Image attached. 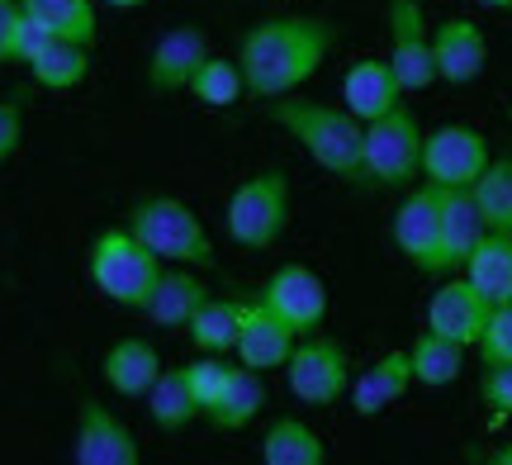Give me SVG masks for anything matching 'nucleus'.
Masks as SVG:
<instances>
[{
  "mask_svg": "<svg viewBox=\"0 0 512 465\" xmlns=\"http://www.w3.org/2000/svg\"><path fill=\"white\" fill-rule=\"evenodd\" d=\"M342 43V29L323 15H271L252 24L238 43V67L247 81V95L256 100H280L299 91L332 48Z\"/></svg>",
  "mask_w": 512,
  "mask_h": 465,
  "instance_id": "1",
  "label": "nucleus"
},
{
  "mask_svg": "<svg viewBox=\"0 0 512 465\" xmlns=\"http://www.w3.org/2000/svg\"><path fill=\"white\" fill-rule=\"evenodd\" d=\"M271 119L290 133L299 148L313 157V167L328 176L361 186V143H366V124L347 110V105H328V100H309V95H280L271 100Z\"/></svg>",
  "mask_w": 512,
  "mask_h": 465,
  "instance_id": "2",
  "label": "nucleus"
},
{
  "mask_svg": "<svg viewBox=\"0 0 512 465\" xmlns=\"http://www.w3.org/2000/svg\"><path fill=\"white\" fill-rule=\"evenodd\" d=\"M166 261L147 247L133 228H105L95 233L91 252H86V276L100 295L119 304V309H138L143 314L157 280H162Z\"/></svg>",
  "mask_w": 512,
  "mask_h": 465,
  "instance_id": "3",
  "label": "nucleus"
},
{
  "mask_svg": "<svg viewBox=\"0 0 512 465\" xmlns=\"http://www.w3.org/2000/svg\"><path fill=\"white\" fill-rule=\"evenodd\" d=\"M422 124L408 105L366 124L361 143V186L356 190H408L422 181Z\"/></svg>",
  "mask_w": 512,
  "mask_h": 465,
  "instance_id": "4",
  "label": "nucleus"
},
{
  "mask_svg": "<svg viewBox=\"0 0 512 465\" xmlns=\"http://www.w3.org/2000/svg\"><path fill=\"white\" fill-rule=\"evenodd\" d=\"M128 228L166 261V266H195V271H209L214 266V238L195 209L176 200V195H147L128 209Z\"/></svg>",
  "mask_w": 512,
  "mask_h": 465,
  "instance_id": "5",
  "label": "nucleus"
},
{
  "mask_svg": "<svg viewBox=\"0 0 512 465\" xmlns=\"http://www.w3.org/2000/svg\"><path fill=\"white\" fill-rule=\"evenodd\" d=\"M223 228L247 252L275 247V242L285 238V228H290V176L280 167H266V171H256V176H247L228 195Z\"/></svg>",
  "mask_w": 512,
  "mask_h": 465,
  "instance_id": "6",
  "label": "nucleus"
},
{
  "mask_svg": "<svg viewBox=\"0 0 512 465\" xmlns=\"http://www.w3.org/2000/svg\"><path fill=\"white\" fill-rule=\"evenodd\" d=\"M285 385L299 404L309 409H332L351 390V352L332 333H299L294 352L285 361Z\"/></svg>",
  "mask_w": 512,
  "mask_h": 465,
  "instance_id": "7",
  "label": "nucleus"
},
{
  "mask_svg": "<svg viewBox=\"0 0 512 465\" xmlns=\"http://www.w3.org/2000/svg\"><path fill=\"white\" fill-rule=\"evenodd\" d=\"M394 247H399L408 266L422 271V276H446V247H441V190L432 181H418V186L403 190L399 209H394Z\"/></svg>",
  "mask_w": 512,
  "mask_h": 465,
  "instance_id": "8",
  "label": "nucleus"
},
{
  "mask_svg": "<svg viewBox=\"0 0 512 465\" xmlns=\"http://www.w3.org/2000/svg\"><path fill=\"white\" fill-rule=\"evenodd\" d=\"M489 162H494L489 138L470 124H441L422 138V181H432L441 190L475 186Z\"/></svg>",
  "mask_w": 512,
  "mask_h": 465,
  "instance_id": "9",
  "label": "nucleus"
},
{
  "mask_svg": "<svg viewBox=\"0 0 512 465\" xmlns=\"http://www.w3.org/2000/svg\"><path fill=\"white\" fill-rule=\"evenodd\" d=\"M384 24H389V67L399 72L403 91H427V86H437L432 24H427L422 0H384Z\"/></svg>",
  "mask_w": 512,
  "mask_h": 465,
  "instance_id": "10",
  "label": "nucleus"
},
{
  "mask_svg": "<svg viewBox=\"0 0 512 465\" xmlns=\"http://www.w3.org/2000/svg\"><path fill=\"white\" fill-rule=\"evenodd\" d=\"M256 299L271 309L280 323H290L294 333H313V328H323V318H328V285L318 271L309 266H275L266 285L256 290Z\"/></svg>",
  "mask_w": 512,
  "mask_h": 465,
  "instance_id": "11",
  "label": "nucleus"
},
{
  "mask_svg": "<svg viewBox=\"0 0 512 465\" xmlns=\"http://www.w3.org/2000/svg\"><path fill=\"white\" fill-rule=\"evenodd\" d=\"M76 465H138L143 447L119 413H110L100 399H81L76 409V437H72Z\"/></svg>",
  "mask_w": 512,
  "mask_h": 465,
  "instance_id": "12",
  "label": "nucleus"
},
{
  "mask_svg": "<svg viewBox=\"0 0 512 465\" xmlns=\"http://www.w3.org/2000/svg\"><path fill=\"white\" fill-rule=\"evenodd\" d=\"M432 62H437V81L446 86H470L489 67V38L475 19L451 15L432 29Z\"/></svg>",
  "mask_w": 512,
  "mask_h": 465,
  "instance_id": "13",
  "label": "nucleus"
},
{
  "mask_svg": "<svg viewBox=\"0 0 512 465\" xmlns=\"http://www.w3.org/2000/svg\"><path fill=\"white\" fill-rule=\"evenodd\" d=\"M489 299L479 295L475 285L465 276H451L437 285V295L427 299V328L441 337H451L460 347H475L479 333H484V323H489Z\"/></svg>",
  "mask_w": 512,
  "mask_h": 465,
  "instance_id": "14",
  "label": "nucleus"
},
{
  "mask_svg": "<svg viewBox=\"0 0 512 465\" xmlns=\"http://www.w3.org/2000/svg\"><path fill=\"white\" fill-rule=\"evenodd\" d=\"M294 328L261 304V299H242V333H238V361L252 371H285V361L294 352Z\"/></svg>",
  "mask_w": 512,
  "mask_h": 465,
  "instance_id": "15",
  "label": "nucleus"
},
{
  "mask_svg": "<svg viewBox=\"0 0 512 465\" xmlns=\"http://www.w3.org/2000/svg\"><path fill=\"white\" fill-rule=\"evenodd\" d=\"M403 81L399 72L389 67V57H356L347 67V76H342V105H347L361 124H370V119H380V114H389L394 105H403Z\"/></svg>",
  "mask_w": 512,
  "mask_h": 465,
  "instance_id": "16",
  "label": "nucleus"
},
{
  "mask_svg": "<svg viewBox=\"0 0 512 465\" xmlns=\"http://www.w3.org/2000/svg\"><path fill=\"white\" fill-rule=\"evenodd\" d=\"M204 57H209V38H204L200 24L171 29V34L157 38V48H152V57H147V86H152L157 95L185 91Z\"/></svg>",
  "mask_w": 512,
  "mask_h": 465,
  "instance_id": "17",
  "label": "nucleus"
},
{
  "mask_svg": "<svg viewBox=\"0 0 512 465\" xmlns=\"http://www.w3.org/2000/svg\"><path fill=\"white\" fill-rule=\"evenodd\" d=\"M413 385H418V380H413L408 347H403V352H384L351 380V409L361 413V418H375V413H384L389 404H399Z\"/></svg>",
  "mask_w": 512,
  "mask_h": 465,
  "instance_id": "18",
  "label": "nucleus"
},
{
  "mask_svg": "<svg viewBox=\"0 0 512 465\" xmlns=\"http://www.w3.org/2000/svg\"><path fill=\"white\" fill-rule=\"evenodd\" d=\"M100 371H105V385L119 399H143L152 390V380L162 375V352L147 337H119L110 352H105Z\"/></svg>",
  "mask_w": 512,
  "mask_h": 465,
  "instance_id": "19",
  "label": "nucleus"
},
{
  "mask_svg": "<svg viewBox=\"0 0 512 465\" xmlns=\"http://www.w3.org/2000/svg\"><path fill=\"white\" fill-rule=\"evenodd\" d=\"M484 233H489V224H484V214H479V205H475V190L470 186L441 190V247H446V266H451V271L465 266V257L479 247Z\"/></svg>",
  "mask_w": 512,
  "mask_h": 465,
  "instance_id": "20",
  "label": "nucleus"
},
{
  "mask_svg": "<svg viewBox=\"0 0 512 465\" xmlns=\"http://www.w3.org/2000/svg\"><path fill=\"white\" fill-rule=\"evenodd\" d=\"M204 299H209V285L195 276V266H166L143 314L152 318L157 328H185Z\"/></svg>",
  "mask_w": 512,
  "mask_h": 465,
  "instance_id": "21",
  "label": "nucleus"
},
{
  "mask_svg": "<svg viewBox=\"0 0 512 465\" xmlns=\"http://www.w3.org/2000/svg\"><path fill=\"white\" fill-rule=\"evenodd\" d=\"M460 276L489 304H512V233H484L479 247L465 257Z\"/></svg>",
  "mask_w": 512,
  "mask_h": 465,
  "instance_id": "22",
  "label": "nucleus"
},
{
  "mask_svg": "<svg viewBox=\"0 0 512 465\" xmlns=\"http://www.w3.org/2000/svg\"><path fill=\"white\" fill-rule=\"evenodd\" d=\"M147 418L157 423L162 432H181L190 428L195 418H204L195 394H190V380H185V366H162V375L152 380V390L143 394Z\"/></svg>",
  "mask_w": 512,
  "mask_h": 465,
  "instance_id": "23",
  "label": "nucleus"
},
{
  "mask_svg": "<svg viewBox=\"0 0 512 465\" xmlns=\"http://www.w3.org/2000/svg\"><path fill=\"white\" fill-rule=\"evenodd\" d=\"M261 461L266 465H323L328 461V447H323V437L304 423V418H271V428L261 437Z\"/></svg>",
  "mask_w": 512,
  "mask_h": 465,
  "instance_id": "24",
  "label": "nucleus"
},
{
  "mask_svg": "<svg viewBox=\"0 0 512 465\" xmlns=\"http://www.w3.org/2000/svg\"><path fill=\"white\" fill-rule=\"evenodd\" d=\"M238 333H242V299H204L195 318L185 323V337L195 342V352H209V356H228L238 347Z\"/></svg>",
  "mask_w": 512,
  "mask_h": 465,
  "instance_id": "25",
  "label": "nucleus"
},
{
  "mask_svg": "<svg viewBox=\"0 0 512 465\" xmlns=\"http://www.w3.org/2000/svg\"><path fill=\"white\" fill-rule=\"evenodd\" d=\"M261 409H266V380H261V371H252V366H238L233 380H228V390H223V399L204 413V418L219 432H242L261 418Z\"/></svg>",
  "mask_w": 512,
  "mask_h": 465,
  "instance_id": "26",
  "label": "nucleus"
},
{
  "mask_svg": "<svg viewBox=\"0 0 512 465\" xmlns=\"http://www.w3.org/2000/svg\"><path fill=\"white\" fill-rule=\"evenodd\" d=\"M465 352L470 347H460L451 337L441 333H418L413 337V347H408V361H413V380L427 385V390H446V385H456L460 371H465Z\"/></svg>",
  "mask_w": 512,
  "mask_h": 465,
  "instance_id": "27",
  "label": "nucleus"
},
{
  "mask_svg": "<svg viewBox=\"0 0 512 465\" xmlns=\"http://www.w3.org/2000/svg\"><path fill=\"white\" fill-rule=\"evenodd\" d=\"M29 76H34L43 91H76V86L91 76V48H86V43H72V38H53V43L29 62Z\"/></svg>",
  "mask_w": 512,
  "mask_h": 465,
  "instance_id": "28",
  "label": "nucleus"
},
{
  "mask_svg": "<svg viewBox=\"0 0 512 465\" xmlns=\"http://www.w3.org/2000/svg\"><path fill=\"white\" fill-rule=\"evenodd\" d=\"M24 15H34L38 24H48L57 38H72L91 48L100 34V19H95V0H19Z\"/></svg>",
  "mask_w": 512,
  "mask_h": 465,
  "instance_id": "29",
  "label": "nucleus"
},
{
  "mask_svg": "<svg viewBox=\"0 0 512 465\" xmlns=\"http://www.w3.org/2000/svg\"><path fill=\"white\" fill-rule=\"evenodd\" d=\"M185 91L195 95L200 105H209V110H228V105H238L242 95H247V81H242L238 62L209 53L200 67H195V76H190V86H185Z\"/></svg>",
  "mask_w": 512,
  "mask_h": 465,
  "instance_id": "30",
  "label": "nucleus"
},
{
  "mask_svg": "<svg viewBox=\"0 0 512 465\" xmlns=\"http://www.w3.org/2000/svg\"><path fill=\"white\" fill-rule=\"evenodd\" d=\"M470 190H475V205L484 214L489 233H512V157L489 162Z\"/></svg>",
  "mask_w": 512,
  "mask_h": 465,
  "instance_id": "31",
  "label": "nucleus"
},
{
  "mask_svg": "<svg viewBox=\"0 0 512 465\" xmlns=\"http://www.w3.org/2000/svg\"><path fill=\"white\" fill-rule=\"evenodd\" d=\"M233 371H238V366H228L223 356H209V352H200L195 361H185V380H190V394H195L200 413H209L223 399V390H228Z\"/></svg>",
  "mask_w": 512,
  "mask_h": 465,
  "instance_id": "32",
  "label": "nucleus"
},
{
  "mask_svg": "<svg viewBox=\"0 0 512 465\" xmlns=\"http://www.w3.org/2000/svg\"><path fill=\"white\" fill-rule=\"evenodd\" d=\"M475 352L484 366L512 361V304H494V309H489V323H484V333H479Z\"/></svg>",
  "mask_w": 512,
  "mask_h": 465,
  "instance_id": "33",
  "label": "nucleus"
},
{
  "mask_svg": "<svg viewBox=\"0 0 512 465\" xmlns=\"http://www.w3.org/2000/svg\"><path fill=\"white\" fill-rule=\"evenodd\" d=\"M479 399L494 409V418H512V361L484 366V375H479Z\"/></svg>",
  "mask_w": 512,
  "mask_h": 465,
  "instance_id": "34",
  "label": "nucleus"
},
{
  "mask_svg": "<svg viewBox=\"0 0 512 465\" xmlns=\"http://www.w3.org/2000/svg\"><path fill=\"white\" fill-rule=\"evenodd\" d=\"M19 143H24V100L5 95L0 100V167L19 152Z\"/></svg>",
  "mask_w": 512,
  "mask_h": 465,
  "instance_id": "35",
  "label": "nucleus"
},
{
  "mask_svg": "<svg viewBox=\"0 0 512 465\" xmlns=\"http://www.w3.org/2000/svg\"><path fill=\"white\" fill-rule=\"evenodd\" d=\"M53 38L57 34L48 29V24H38L34 15H24V19H19V29H15V62H19V67H29V62H34V57L53 43Z\"/></svg>",
  "mask_w": 512,
  "mask_h": 465,
  "instance_id": "36",
  "label": "nucleus"
},
{
  "mask_svg": "<svg viewBox=\"0 0 512 465\" xmlns=\"http://www.w3.org/2000/svg\"><path fill=\"white\" fill-rule=\"evenodd\" d=\"M24 19L19 0H0V62H15V29Z\"/></svg>",
  "mask_w": 512,
  "mask_h": 465,
  "instance_id": "37",
  "label": "nucleus"
},
{
  "mask_svg": "<svg viewBox=\"0 0 512 465\" xmlns=\"http://www.w3.org/2000/svg\"><path fill=\"white\" fill-rule=\"evenodd\" d=\"M95 5H110V10H138L147 0H95Z\"/></svg>",
  "mask_w": 512,
  "mask_h": 465,
  "instance_id": "38",
  "label": "nucleus"
},
{
  "mask_svg": "<svg viewBox=\"0 0 512 465\" xmlns=\"http://www.w3.org/2000/svg\"><path fill=\"white\" fill-rule=\"evenodd\" d=\"M489 461H494V465H512V442H508V447H498Z\"/></svg>",
  "mask_w": 512,
  "mask_h": 465,
  "instance_id": "39",
  "label": "nucleus"
},
{
  "mask_svg": "<svg viewBox=\"0 0 512 465\" xmlns=\"http://www.w3.org/2000/svg\"><path fill=\"white\" fill-rule=\"evenodd\" d=\"M475 5H484V10H512V0H475Z\"/></svg>",
  "mask_w": 512,
  "mask_h": 465,
  "instance_id": "40",
  "label": "nucleus"
}]
</instances>
